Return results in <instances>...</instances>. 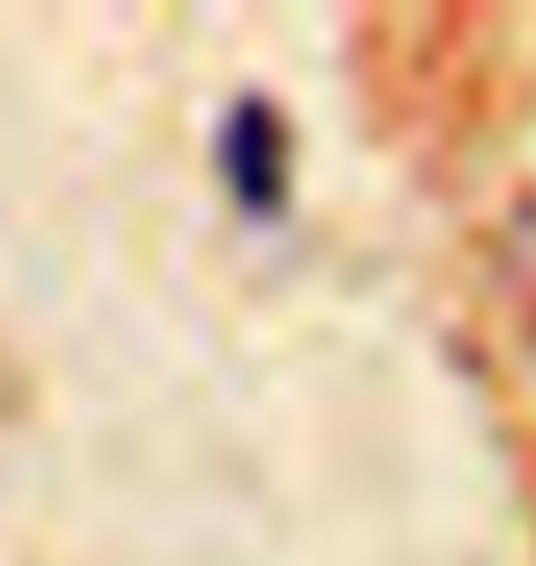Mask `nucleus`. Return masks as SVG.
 Returning a JSON list of instances; mask_svg holds the SVG:
<instances>
[{"mask_svg":"<svg viewBox=\"0 0 536 566\" xmlns=\"http://www.w3.org/2000/svg\"><path fill=\"white\" fill-rule=\"evenodd\" d=\"M221 177L235 191V207L250 221H280L287 213V185H294V140L280 104L265 96H235L221 118Z\"/></svg>","mask_w":536,"mask_h":566,"instance_id":"f257e3e1","label":"nucleus"}]
</instances>
